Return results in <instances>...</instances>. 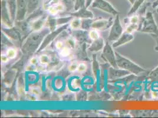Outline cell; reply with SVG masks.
<instances>
[{
  "label": "cell",
  "mask_w": 158,
  "mask_h": 118,
  "mask_svg": "<svg viewBox=\"0 0 158 118\" xmlns=\"http://www.w3.org/2000/svg\"><path fill=\"white\" fill-rule=\"evenodd\" d=\"M40 0H28L27 12L30 14L34 12L39 6Z\"/></svg>",
  "instance_id": "20"
},
{
  "label": "cell",
  "mask_w": 158,
  "mask_h": 118,
  "mask_svg": "<svg viewBox=\"0 0 158 118\" xmlns=\"http://www.w3.org/2000/svg\"><path fill=\"white\" fill-rule=\"evenodd\" d=\"M114 20L110 18L109 20H101L94 21L92 22L91 28L96 29L98 30H105L111 27L113 23Z\"/></svg>",
  "instance_id": "9"
},
{
  "label": "cell",
  "mask_w": 158,
  "mask_h": 118,
  "mask_svg": "<svg viewBox=\"0 0 158 118\" xmlns=\"http://www.w3.org/2000/svg\"><path fill=\"white\" fill-rule=\"evenodd\" d=\"M9 58L7 57V55H1V62L2 63H7V62L9 61Z\"/></svg>",
  "instance_id": "39"
},
{
  "label": "cell",
  "mask_w": 158,
  "mask_h": 118,
  "mask_svg": "<svg viewBox=\"0 0 158 118\" xmlns=\"http://www.w3.org/2000/svg\"><path fill=\"white\" fill-rule=\"evenodd\" d=\"M87 98V95L85 92H80L76 95V99L78 101H84Z\"/></svg>",
  "instance_id": "34"
},
{
  "label": "cell",
  "mask_w": 158,
  "mask_h": 118,
  "mask_svg": "<svg viewBox=\"0 0 158 118\" xmlns=\"http://www.w3.org/2000/svg\"><path fill=\"white\" fill-rule=\"evenodd\" d=\"M71 16L75 18H80L81 19H92L93 18V14L92 11L87 10L86 7L81 8L77 10V12L71 14Z\"/></svg>",
  "instance_id": "14"
},
{
  "label": "cell",
  "mask_w": 158,
  "mask_h": 118,
  "mask_svg": "<svg viewBox=\"0 0 158 118\" xmlns=\"http://www.w3.org/2000/svg\"><path fill=\"white\" fill-rule=\"evenodd\" d=\"M139 24H128L126 26L125 32L127 33H132L135 31H138Z\"/></svg>",
  "instance_id": "29"
},
{
  "label": "cell",
  "mask_w": 158,
  "mask_h": 118,
  "mask_svg": "<svg viewBox=\"0 0 158 118\" xmlns=\"http://www.w3.org/2000/svg\"><path fill=\"white\" fill-rule=\"evenodd\" d=\"M132 5H133L134 3H135V0H127Z\"/></svg>",
  "instance_id": "42"
},
{
  "label": "cell",
  "mask_w": 158,
  "mask_h": 118,
  "mask_svg": "<svg viewBox=\"0 0 158 118\" xmlns=\"http://www.w3.org/2000/svg\"><path fill=\"white\" fill-rule=\"evenodd\" d=\"M146 0H135V3L132 5V8L128 12L127 15L128 16H131L132 15L136 13L140 8L142 7V6L143 4Z\"/></svg>",
  "instance_id": "18"
},
{
  "label": "cell",
  "mask_w": 158,
  "mask_h": 118,
  "mask_svg": "<svg viewBox=\"0 0 158 118\" xmlns=\"http://www.w3.org/2000/svg\"><path fill=\"white\" fill-rule=\"evenodd\" d=\"M39 62L43 65H47L50 63V57L47 54H42L39 57Z\"/></svg>",
  "instance_id": "30"
},
{
  "label": "cell",
  "mask_w": 158,
  "mask_h": 118,
  "mask_svg": "<svg viewBox=\"0 0 158 118\" xmlns=\"http://www.w3.org/2000/svg\"><path fill=\"white\" fill-rule=\"evenodd\" d=\"M76 42H77V41L73 37H69L66 40V46L70 48L71 49H74V48H75V47L76 46Z\"/></svg>",
  "instance_id": "25"
},
{
  "label": "cell",
  "mask_w": 158,
  "mask_h": 118,
  "mask_svg": "<svg viewBox=\"0 0 158 118\" xmlns=\"http://www.w3.org/2000/svg\"><path fill=\"white\" fill-rule=\"evenodd\" d=\"M92 7L98 8L107 13L110 14L114 17L118 14V11L105 0H94L92 4Z\"/></svg>",
  "instance_id": "6"
},
{
  "label": "cell",
  "mask_w": 158,
  "mask_h": 118,
  "mask_svg": "<svg viewBox=\"0 0 158 118\" xmlns=\"http://www.w3.org/2000/svg\"><path fill=\"white\" fill-rule=\"evenodd\" d=\"M46 20L45 18L41 17L33 21L31 24V28L34 32H39L42 30L43 27L44 26Z\"/></svg>",
  "instance_id": "17"
},
{
  "label": "cell",
  "mask_w": 158,
  "mask_h": 118,
  "mask_svg": "<svg viewBox=\"0 0 158 118\" xmlns=\"http://www.w3.org/2000/svg\"><path fill=\"white\" fill-rule=\"evenodd\" d=\"M52 0H43V4H44V7L46 8L48 6V5L49 4V3L52 1Z\"/></svg>",
  "instance_id": "40"
},
{
  "label": "cell",
  "mask_w": 158,
  "mask_h": 118,
  "mask_svg": "<svg viewBox=\"0 0 158 118\" xmlns=\"http://www.w3.org/2000/svg\"><path fill=\"white\" fill-rule=\"evenodd\" d=\"M67 26H64L61 27L59 28L58 29H57L56 30H54L52 33L50 34H48L45 37L44 39L43 40L42 44L41 46L40 47L38 52H40L42 50H43L44 48H45L47 46H48L50 43H52V41L55 39L56 38V37L61 33L63 30L66 29Z\"/></svg>",
  "instance_id": "7"
},
{
  "label": "cell",
  "mask_w": 158,
  "mask_h": 118,
  "mask_svg": "<svg viewBox=\"0 0 158 118\" xmlns=\"http://www.w3.org/2000/svg\"><path fill=\"white\" fill-rule=\"evenodd\" d=\"M116 56L117 66L118 68L127 70L135 75H138L140 73L146 71L143 67L137 65L130 59L122 56L118 53L116 52Z\"/></svg>",
  "instance_id": "3"
},
{
  "label": "cell",
  "mask_w": 158,
  "mask_h": 118,
  "mask_svg": "<svg viewBox=\"0 0 158 118\" xmlns=\"http://www.w3.org/2000/svg\"><path fill=\"white\" fill-rule=\"evenodd\" d=\"M138 32L149 34L158 33V25L153 13L148 11L145 16H141Z\"/></svg>",
  "instance_id": "2"
},
{
  "label": "cell",
  "mask_w": 158,
  "mask_h": 118,
  "mask_svg": "<svg viewBox=\"0 0 158 118\" xmlns=\"http://www.w3.org/2000/svg\"><path fill=\"white\" fill-rule=\"evenodd\" d=\"M48 11L49 14L52 15H57L58 13H59V11L57 10L56 6H50L48 8Z\"/></svg>",
  "instance_id": "32"
},
{
  "label": "cell",
  "mask_w": 158,
  "mask_h": 118,
  "mask_svg": "<svg viewBox=\"0 0 158 118\" xmlns=\"http://www.w3.org/2000/svg\"><path fill=\"white\" fill-rule=\"evenodd\" d=\"M93 1H94V0H86V8L90 6L91 5V4H92Z\"/></svg>",
  "instance_id": "41"
},
{
  "label": "cell",
  "mask_w": 158,
  "mask_h": 118,
  "mask_svg": "<svg viewBox=\"0 0 158 118\" xmlns=\"http://www.w3.org/2000/svg\"><path fill=\"white\" fill-rule=\"evenodd\" d=\"M123 33V28L121 24L119 15H117L114 20L113 23L111 26L108 37V41L114 42L120 38V37Z\"/></svg>",
  "instance_id": "4"
},
{
  "label": "cell",
  "mask_w": 158,
  "mask_h": 118,
  "mask_svg": "<svg viewBox=\"0 0 158 118\" xmlns=\"http://www.w3.org/2000/svg\"><path fill=\"white\" fill-rule=\"evenodd\" d=\"M152 8L158 14V0H155L153 2L152 4Z\"/></svg>",
  "instance_id": "37"
},
{
  "label": "cell",
  "mask_w": 158,
  "mask_h": 118,
  "mask_svg": "<svg viewBox=\"0 0 158 118\" xmlns=\"http://www.w3.org/2000/svg\"><path fill=\"white\" fill-rule=\"evenodd\" d=\"M7 6L11 20L15 19L17 13V0H7Z\"/></svg>",
  "instance_id": "16"
},
{
  "label": "cell",
  "mask_w": 158,
  "mask_h": 118,
  "mask_svg": "<svg viewBox=\"0 0 158 118\" xmlns=\"http://www.w3.org/2000/svg\"><path fill=\"white\" fill-rule=\"evenodd\" d=\"M79 66V64L76 62H73L71 63L69 66H68V70L70 72H75L77 70V67Z\"/></svg>",
  "instance_id": "33"
},
{
  "label": "cell",
  "mask_w": 158,
  "mask_h": 118,
  "mask_svg": "<svg viewBox=\"0 0 158 118\" xmlns=\"http://www.w3.org/2000/svg\"><path fill=\"white\" fill-rule=\"evenodd\" d=\"M39 61V59H37V57H32L31 59H30V64H31V65H33V66L36 65L38 63Z\"/></svg>",
  "instance_id": "38"
},
{
  "label": "cell",
  "mask_w": 158,
  "mask_h": 118,
  "mask_svg": "<svg viewBox=\"0 0 158 118\" xmlns=\"http://www.w3.org/2000/svg\"><path fill=\"white\" fill-rule=\"evenodd\" d=\"M102 56L112 67L114 68H118L116 62V52H114L109 41L106 42L105 47L103 48Z\"/></svg>",
  "instance_id": "5"
},
{
  "label": "cell",
  "mask_w": 158,
  "mask_h": 118,
  "mask_svg": "<svg viewBox=\"0 0 158 118\" xmlns=\"http://www.w3.org/2000/svg\"><path fill=\"white\" fill-rule=\"evenodd\" d=\"M72 49L67 46L64 47L61 50H60V55L63 57H69L72 53Z\"/></svg>",
  "instance_id": "23"
},
{
  "label": "cell",
  "mask_w": 158,
  "mask_h": 118,
  "mask_svg": "<svg viewBox=\"0 0 158 118\" xmlns=\"http://www.w3.org/2000/svg\"><path fill=\"white\" fill-rule=\"evenodd\" d=\"M152 38L155 40V50L158 52V33L156 34H150Z\"/></svg>",
  "instance_id": "35"
},
{
  "label": "cell",
  "mask_w": 158,
  "mask_h": 118,
  "mask_svg": "<svg viewBox=\"0 0 158 118\" xmlns=\"http://www.w3.org/2000/svg\"><path fill=\"white\" fill-rule=\"evenodd\" d=\"M73 37L77 41L80 43H90L92 40L90 39L89 36V32L85 30H74L73 33Z\"/></svg>",
  "instance_id": "11"
},
{
  "label": "cell",
  "mask_w": 158,
  "mask_h": 118,
  "mask_svg": "<svg viewBox=\"0 0 158 118\" xmlns=\"http://www.w3.org/2000/svg\"><path fill=\"white\" fill-rule=\"evenodd\" d=\"M92 20L90 19H84L82 21V24H81V28L85 30H88L89 29L91 28V25H92Z\"/></svg>",
  "instance_id": "27"
},
{
  "label": "cell",
  "mask_w": 158,
  "mask_h": 118,
  "mask_svg": "<svg viewBox=\"0 0 158 118\" xmlns=\"http://www.w3.org/2000/svg\"><path fill=\"white\" fill-rule=\"evenodd\" d=\"M130 73L129 72L125 70L112 67L110 68L109 71V78L110 80L119 79L129 75Z\"/></svg>",
  "instance_id": "12"
},
{
  "label": "cell",
  "mask_w": 158,
  "mask_h": 118,
  "mask_svg": "<svg viewBox=\"0 0 158 118\" xmlns=\"http://www.w3.org/2000/svg\"><path fill=\"white\" fill-rule=\"evenodd\" d=\"M134 39V36L132 33L125 32L120 37L117 41L113 42V47L114 48H117L120 46L125 45L126 44L131 42Z\"/></svg>",
  "instance_id": "10"
},
{
  "label": "cell",
  "mask_w": 158,
  "mask_h": 118,
  "mask_svg": "<svg viewBox=\"0 0 158 118\" xmlns=\"http://www.w3.org/2000/svg\"><path fill=\"white\" fill-rule=\"evenodd\" d=\"M28 0H17V13L15 19L21 21L24 19L27 12Z\"/></svg>",
  "instance_id": "8"
},
{
  "label": "cell",
  "mask_w": 158,
  "mask_h": 118,
  "mask_svg": "<svg viewBox=\"0 0 158 118\" xmlns=\"http://www.w3.org/2000/svg\"><path fill=\"white\" fill-rule=\"evenodd\" d=\"M149 79L152 82H158V66L152 70L148 76Z\"/></svg>",
  "instance_id": "22"
},
{
  "label": "cell",
  "mask_w": 158,
  "mask_h": 118,
  "mask_svg": "<svg viewBox=\"0 0 158 118\" xmlns=\"http://www.w3.org/2000/svg\"><path fill=\"white\" fill-rule=\"evenodd\" d=\"M87 69V66L86 65V63H80L79 64L77 72L80 73H83L86 72Z\"/></svg>",
  "instance_id": "31"
},
{
  "label": "cell",
  "mask_w": 158,
  "mask_h": 118,
  "mask_svg": "<svg viewBox=\"0 0 158 118\" xmlns=\"http://www.w3.org/2000/svg\"><path fill=\"white\" fill-rule=\"evenodd\" d=\"M82 21L80 18H75L70 21V26L73 30H78L81 27Z\"/></svg>",
  "instance_id": "21"
},
{
  "label": "cell",
  "mask_w": 158,
  "mask_h": 118,
  "mask_svg": "<svg viewBox=\"0 0 158 118\" xmlns=\"http://www.w3.org/2000/svg\"><path fill=\"white\" fill-rule=\"evenodd\" d=\"M17 52L15 48L10 47L7 49L6 55L9 59H14L15 58V57L17 56Z\"/></svg>",
  "instance_id": "26"
},
{
  "label": "cell",
  "mask_w": 158,
  "mask_h": 118,
  "mask_svg": "<svg viewBox=\"0 0 158 118\" xmlns=\"http://www.w3.org/2000/svg\"><path fill=\"white\" fill-rule=\"evenodd\" d=\"M105 45L104 40L100 37L98 39L93 40L88 49L91 52H98L103 48Z\"/></svg>",
  "instance_id": "15"
},
{
  "label": "cell",
  "mask_w": 158,
  "mask_h": 118,
  "mask_svg": "<svg viewBox=\"0 0 158 118\" xmlns=\"http://www.w3.org/2000/svg\"><path fill=\"white\" fill-rule=\"evenodd\" d=\"M55 46L57 49L61 50L62 48L64 47V43L61 41H57L55 44Z\"/></svg>",
  "instance_id": "36"
},
{
  "label": "cell",
  "mask_w": 158,
  "mask_h": 118,
  "mask_svg": "<svg viewBox=\"0 0 158 118\" xmlns=\"http://www.w3.org/2000/svg\"><path fill=\"white\" fill-rule=\"evenodd\" d=\"M89 36L90 39L93 40L98 39L100 38V33L98 30L96 29H92L89 32Z\"/></svg>",
  "instance_id": "24"
},
{
  "label": "cell",
  "mask_w": 158,
  "mask_h": 118,
  "mask_svg": "<svg viewBox=\"0 0 158 118\" xmlns=\"http://www.w3.org/2000/svg\"><path fill=\"white\" fill-rule=\"evenodd\" d=\"M6 1L2 0L1 2V16H2V21L5 23L7 26L12 27L11 23V19L7 7V3Z\"/></svg>",
  "instance_id": "13"
},
{
  "label": "cell",
  "mask_w": 158,
  "mask_h": 118,
  "mask_svg": "<svg viewBox=\"0 0 158 118\" xmlns=\"http://www.w3.org/2000/svg\"><path fill=\"white\" fill-rule=\"evenodd\" d=\"M3 30H4V32L6 33V34H7L8 37H10V39L14 40H19L20 39V34L14 28L6 29V30L4 29Z\"/></svg>",
  "instance_id": "19"
},
{
  "label": "cell",
  "mask_w": 158,
  "mask_h": 118,
  "mask_svg": "<svg viewBox=\"0 0 158 118\" xmlns=\"http://www.w3.org/2000/svg\"><path fill=\"white\" fill-rule=\"evenodd\" d=\"M50 30L49 28H45L40 32H34V33H32L24 42L22 47V50L24 53L34 52L38 49L40 45H41L45 37L48 34Z\"/></svg>",
  "instance_id": "1"
},
{
  "label": "cell",
  "mask_w": 158,
  "mask_h": 118,
  "mask_svg": "<svg viewBox=\"0 0 158 118\" xmlns=\"http://www.w3.org/2000/svg\"><path fill=\"white\" fill-rule=\"evenodd\" d=\"M74 10H79V9L86 7V0H74Z\"/></svg>",
  "instance_id": "28"
}]
</instances>
